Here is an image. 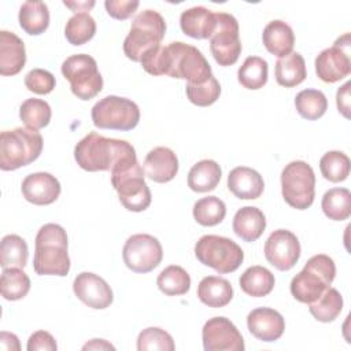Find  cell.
Segmentation results:
<instances>
[{
  "label": "cell",
  "instance_id": "42",
  "mask_svg": "<svg viewBox=\"0 0 351 351\" xmlns=\"http://www.w3.org/2000/svg\"><path fill=\"white\" fill-rule=\"evenodd\" d=\"M188 100L199 107L214 104L221 95V85L213 75L203 84H186L185 88Z\"/></svg>",
  "mask_w": 351,
  "mask_h": 351
},
{
  "label": "cell",
  "instance_id": "21",
  "mask_svg": "<svg viewBox=\"0 0 351 351\" xmlns=\"http://www.w3.org/2000/svg\"><path fill=\"white\" fill-rule=\"evenodd\" d=\"M228 188L237 199L254 200L263 193L265 182L256 170L247 166H237L229 171Z\"/></svg>",
  "mask_w": 351,
  "mask_h": 351
},
{
  "label": "cell",
  "instance_id": "5",
  "mask_svg": "<svg viewBox=\"0 0 351 351\" xmlns=\"http://www.w3.org/2000/svg\"><path fill=\"white\" fill-rule=\"evenodd\" d=\"M165 75L186 80L188 84H203L213 77V71L196 47L173 41L165 47Z\"/></svg>",
  "mask_w": 351,
  "mask_h": 351
},
{
  "label": "cell",
  "instance_id": "16",
  "mask_svg": "<svg viewBox=\"0 0 351 351\" xmlns=\"http://www.w3.org/2000/svg\"><path fill=\"white\" fill-rule=\"evenodd\" d=\"M206 351H243L244 340L236 325L226 317L210 318L202 330Z\"/></svg>",
  "mask_w": 351,
  "mask_h": 351
},
{
  "label": "cell",
  "instance_id": "33",
  "mask_svg": "<svg viewBox=\"0 0 351 351\" xmlns=\"http://www.w3.org/2000/svg\"><path fill=\"white\" fill-rule=\"evenodd\" d=\"M156 285L167 296L185 295L191 288V277L185 269L177 265H170L165 267L158 278Z\"/></svg>",
  "mask_w": 351,
  "mask_h": 351
},
{
  "label": "cell",
  "instance_id": "6",
  "mask_svg": "<svg viewBox=\"0 0 351 351\" xmlns=\"http://www.w3.org/2000/svg\"><path fill=\"white\" fill-rule=\"evenodd\" d=\"M165 33L166 22L159 12L154 10L140 12L133 19L130 32L123 41L126 58L133 62H140L145 52L160 45Z\"/></svg>",
  "mask_w": 351,
  "mask_h": 351
},
{
  "label": "cell",
  "instance_id": "20",
  "mask_svg": "<svg viewBox=\"0 0 351 351\" xmlns=\"http://www.w3.org/2000/svg\"><path fill=\"white\" fill-rule=\"evenodd\" d=\"M143 170L144 174L154 182H169L178 173L177 155L167 147H156L147 154L143 163Z\"/></svg>",
  "mask_w": 351,
  "mask_h": 351
},
{
  "label": "cell",
  "instance_id": "28",
  "mask_svg": "<svg viewBox=\"0 0 351 351\" xmlns=\"http://www.w3.org/2000/svg\"><path fill=\"white\" fill-rule=\"evenodd\" d=\"M274 75L278 85L285 88H293L302 84L306 77V62L299 52H291L289 55L280 58L276 62Z\"/></svg>",
  "mask_w": 351,
  "mask_h": 351
},
{
  "label": "cell",
  "instance_id": "27",
  "mask_svg": "<svg viewBox=\"0 0 351 351\" xmlns=\"http://www.w3.org/2000/svg\"><path fill=\"white\" fill-rule=\"evenodd\" d=\"M222 170L213 159H203L195 163L188 173V186L193 192H210L217 188L221 181Z\"/></svg>",
  "mask_w": 351,
  "mask_h": 351
},
{
  "label": "cell",
  "instance_id": "38",
  "mask_svg": "<svg viewBox=\"0 0 351 351\" xmlns=\"http://www.w3.org/2000/svg\"><path fill=\"white\" fill-rule=\"evenodd\" d=\"M51 107L43 99H26L19 107V118L26 128L38 130L45 128L51 121Z\"/></svg>",
  "mask_w": 351,
  "mask_h": 351
},
{
  "label": "cell",
  "instance_id": "19",
  "mask_svg": "<svg viewBox=\"0 0 351 351\" xmlns=\"http://www.w3.org/2000/svg\"><path fill=\"white\" fill-rule=\"evenodd\" d=\"M247 328L258 340L271 343L282 336L285 321L277 310L270 307H258L247 315Z\"/></svg>",
  "mask_w": 351,
  "mask_h": 351
},
{
  "label": "cell",
  "instance_id": "15",
  "mask_svg": "<svg viewBox=\"0 0 351 351\" xmlns=\"http://www.w3.org/2000/svg\"><path fill=\"white\" fill-rule=\"evenodd\" d=\"M266 261L277 270H291L300 258V243L287 229H277L267 237L263 247Z\"/></svg>",
  "mask_w": 351,
  "mask_h": 351
},
{
  "label": "cell",
  "instance_id": "14",
  "mask_svg": "<svg viewBox=\"0 0 351 351\" xmlns=\"http://www.w3.org/2000/svg\"><path fill=\"white\" fill-rule=\"evenodd\" d=\"M315 73L324 82L333 84L351 73L350 34L337 38L330 48L321 51L315 58Z\"/></svg>",
  "mask_w": 351,
  "mask_h": 351
},
{
  "label": "cell",
  "instance_id": "12",
  "mask_svg": "<svg viewBox=\"0 0 351 351\" xmlns=\"http://www.w3.org/2000/svg\"><path fill=\"white\" fill-rule=\"evenodd\" d=\"M210 51L219 66H232L241 53L239 22L228 12H215V29L210 37Z\"/></svg>",
  "mask_w": 351,
  "mask_h": 351
},
{
  "label": "cell",
  "instance_id": "50",
  "mask_svg": "<svg viewBox=\"0 0 351 351\" xmlns=\"http://www.w3.org/2000/svg\"><path fill=\"white\" fill-rule=\"evenodd\" d=\"M63 4L69 8H71L73 11H80V12H85V11H89L93 5H95V1H82V3H70V1H63Z\"/></svg>",
  "mask_w": 351,
  "mask_h": 351
},
{
  "label": "cell",
  "instance_id": "47",
  "mask_svg": "<svg viewBox=\"0 0 351 351\" xmlns=\"http://www.w3.org/2000/svg\"><path fill=\"white\" fill-rule=\"evenodd\" d=\"M350 86H351V82L347 81L343 86L337 89V93H336L337 110L347 119L350 118Z\"/></svg>",
  "mask_w": 351,
  "mask_h": 351
},
{
  "label": "cell",
  "instance_id": "45",
  "mask_svg": "<svg viewBox=\"0 0 351 351\" xmlns=\"http://www.w3.org/2000/svg\"><path fill=\"white\" fill-rule=\"evenodd\" d=\"M140 3L136 0H106L104 7L107 14L118 21H125L130 18L138 8Z\"/></svg>",
  "mask_w": 351,
  "mask_h": 351
},
{
  "label": "cell",
  "instance_id": "26",
  "mask_svg": "<svg viewBox=\"0 0 351 351\" xmlns=\"http://www.w3.org/2000/svg\"><path fill=\"white\" fill-rule=\"evenodd\" d=\"M197 298L200 302L213 308L225 307L233 298L232 284L222 277L207 276L197 287Z\"/></svg>",
  "mask_w": 351,
  "mask_h": 351
},
{
  "label": "cell",
  "instance_id": "22",
  "mask_svg": "<svg viewBox=\"0 0 351 351\" xmlns=\"http://www.w3.org/2000/svg\"><path fill=\"white\" fill-rule=\"evenodd\" d=\"M26 63V49L22 38L8 30L0 32V74L15 75Z\"/></svg>",
  "mask_w": 351,
  "mask_h": 351
},
{
  "label": "cell",
  "instance_id": "32",
  "mask_svg": "<svg viewBox=\"0 0 351 351\" xmlns=\"http://www.w3.org/2000/svg\"><path fill=\"white\" fill-rule=\"evenodd\" d=\"M321 208L332 221H344L351 215V192L347 188H332L322 196Z\"/></svg>",
  "mask_w": 351,
  "mask_h": 351
},
{
  "label": "cell",
  "instance_id": "9",
  "mask_svg": "<svg viewBox=\"0 0 351 351\" xmlns=\"http://www.w3.org/2000/svg\"><path fill=\"white\" fill-rule=\"evenodd\" d=\"M281 193L296 210L308 208L315 197V174L304 160H292L281 171Z\"/></svg>",
  "mask_w": 351,
  "mask_h": 351
},
{
  "label": "cell",
  "instance_id": "13",
  "mask_svg": "<svg viewBox=\"0 0 351 351\" xmlns=\"http://www.w3.org/2000/svg\"><path fill=\"white\" fill-rule=\"evenodd\" d=\"M122 258L128 269L144 274L152 271L162 262L163 250L156 237L147 233H137L125 241Z\"/></svg>",
  "mask_w": 351,
  "mask_h": 351
},
{
  "label": "cell",
  "instance_id": "8",
  "mask_svg": "<svg viewBox=\"0 0 351 351\" xmlns=\"http://www.w3.org/2000/svg\"><path fill=\"white\" fill-rule=\"evenodd\" d=\"M144 170L138 160L111 171V184L121 204L134 213L144 211L151 204V191L144 181Z\"/></svg>",
  "mask_w": 351,
  "mask_h": 351
},
{
  "label": "cell",
  "instance_id": "3",
  "mask_svg": "<svg viewBox=\"0 0 351 351\" xmlns=\"http://www.w3.org/2000/svg\"><path fill=\"white\" fill-rule=\"evenodd\" d=\"M41 134L30 128H15L0 133V169L16 170L34 162L43 151Z\"/></svg>",
  "mask_w": 351,
  "mask_h": 351
},
{
  "label": "cell",
  "instance_id": "11",
  "mask_svg": "<svg viewBox=\"0 0 351 351\" xmlns=\"http://www.w3.org/2000/svg\"><path fill=\"white\" fill-rule=\"evenodd\" d=\"M62 74L70 82L73 95L81 100H90L103 89V77L96 60L89 55L69 56L62 63Z\"/></svg>",
  "mask_w": 351,
  "mask_h": 351
},
{
  "label": "cell",
  "instance_id": "40",
  "mask_svg": "<svg viewBox=\"0 0 351 351\" xmlns=\"http://www.w3.org/2000/svg\"><path fill=\"white\" fill-rule=\"evenodd\" d=\"M96 33V22L88 12L74 14L66 23L64 36L71 45H82Z\"/></svg>",
  "mask_w": 351,
  "mask_h": 351
},
{
  "label": "cell",
  "instance_id": "4",
  "mask_svg": "<svg viewBox=\"0 0 351 351\" xmlns=\"http://www.w3.org/2000/svg\"><path fill=\"white\" fill-rule=\"evenodd\" d=\"M335 276L336 266L333 259L325 254L314 255L292 278L289 285L291 293L298 302L310 304L325 292L333 282Z\"/></svg>",
  "mask_w": 351,
  "mask_h": 351
},
{
  "label": "cell",
  "instance_id": "36",
  "mask_svg": "<svg viewBox=\"0 0 351 351\" xmlns=\"http://www.w3.org/2000/svg\"><path fill=\"white\" fill-rule=\"evenodd\" d=\"M0 289L5 300L23 299L30 291V278L21 267H5L1 271Z\"/></svg>",
  "mask_w": 351,
  "mask_h": 351
},
{
  "label": "cell",
  "instance_id": "7",
  "mask_svg": "<svg viewBox=\"0 0 351 351\" xmlns=\"http://www.w3.org/2000/svg\"><path fill=\"white\" fill-rule=\"evenodd\" d=\"M195 256L200 263L218 271L228 274L240 267L244 261V252L233 240L217 236H202L195 244Z\"/></svg>",
  "mask_w": 351,
  "mask_h": 351
},
{
  "label": "cell",
  "instance_id": "17",
  "mask_svg": "<svg viewBox=\"0 0 351 351\" xmlns=\"http://www.w3.org/2000/svg\"><path fill=\"white\" fill-rule=\"evenodd\" d=\"M73 291L84 304L96 310L107 308L114 300L112 289L107 281L90 271H82L74 278Z\"/></svg>",
  "mask_w": 351,
  "mask_h": 351
},
{
  "label": "cell",
  "instance_id": "29",
  "mask_svg": "<svg viewBox=\"0 0 351 351\" xmlns=\"http://www.w3.org/2000/svg\"><path fill=\"white\" fill-rule=\"evenodd\" d=\"M19 26L30 36H38L48 29L49 10L44 1H25L18 14Z\"/></svg>",
  "mask_w": 351,
  "mask_h": 351
},
{
  "label": "cell",
  "instance_id": "2",
  "mask_svg": "<svg viewBox=\"0 0 351 351\" xmlns=\"http://www.w3.org/2000/svg\"><path fill=\"white\" fill-rule=\"evenodd\" d=\"M67 245V233L60 225H43L34 240V271L40 276H67L70 271Z\"/></svg>",
  "mask_w": 351,
  "mask_h": 351
},
{
  "label": "cell",
  "instance_id": "44",
  "mask_svg": "<svg viewBox=\"0 0 351 351\" xmlns=\"http://www.w3.org/2000/svg\"><path fill=\"white\" fill-rule=\"evenodd\" d=\"M56 85L55 75L44 69H33L25 75V86L37 95H48Z\"/></svg>",
  "mask_w": 351,
  "mask_h": 351
},
{
  "label": "cell",
  "instance_id": "25",
  "mask_svg": "<svg viewBox=\"0 0 351 351\" xmlns=\"http://www.w3.org/2000/svg\"><path fill=\"white\" fill-rule=\"evenodd\" d=\"M232 226L236 236L247 243H252L258 240L265 232L266 218L258 207L245 206L237 210Z\"/></svg>",
  "mask_w": 351,
  "mask_h": 351
},
{
  "label": "cell",
  "instance_id": "1",
  "mask_svg": "<svg viewBox=\"0 0 351 351\" xmlns=\"http://www.w3.org/2000/svg\"><path fill=\"white\" fill-rule=\"evenodd\" d=\"M132 158H137L132 144L96 132L88 133L74 148L77 165L86 171H111L117 165Z\"/></svg>",
  "mask_w": 351,
  "mask_h": 351
},
{
  "label": "cell",
  "instance_id": "46",
  "mask_svg": "<svg viewBox=\"0 0 351 351\" xmlns=\"http://www.w3.org/2000/svg\"><path fill=\"white\" fill-rule=\"evenodd\" d=\"M53 336L45 330L34 332L27 340V351H56Z\"/></svg>",
  "mask_w": 351,
  "mask_h": 351
},
{
  "label": "cell",
  "instance_id": "41",
  "mask_svg": "<svg viewBox=\"0 0 351 351\" xmlns=\"http://www.w3.org/2000/svg\"><path fill=\"white\" fill-rule=\"evenodd\" d=\"M350 158L341 151H328L319 159L321 174L330 182H341L350 174Z\"/></svg>",
  "mask_w": 351,
  "mask_h": 351
},
{
  "label": "cell",
  "instance_id": "43",
  "mask_svg": "<svg viewBox=\"0 0 351 351\" xmlns=\"http://www.w3.org/2000/svg\"><path fill=\"white\" fill-rule=\"evenodd\" d=\"M176 348L173 337L163 329L151 326L145 328L138 333L137 337V350H159V351H173Z\"/></svg>",
  "mask_w": 351,
  "mask_h": 351
},
{
  "label": "cell",
  "instance_id": "34",
  "mask_svg": "<svg viewBox=\"0 0 351 351\" xmlns=\"http://www.w3.org/2000/svg\"><path fill=\"white\" fill-rule=\"evenodd\" d=\"M308 310L317 321L332 322L343 310V296L336 288L328 287L315 302L308 304Z\"/></svg>",
  "mask_w": 351,
  "mask_h": 351
},
{
  "label": "cell",
  "instance_id": "35",
  "mask_svg": "<svg viewBox=\"0 0 351 351\" xmlns=\"http://www.w3.org/2000/svg\"><path fill=\"white\" fill-rule=\"evenodd\" d=\"M29 250L26 241L18 234H7L1 239L0 244V266L5 267H21L23 269L27 263Z\"/></svg>",
  "mask_w": 351,
  "mask_h": 351
},
{
  "label": "cell",
  "instance_id": "10",
  "mask_svg": "<svg viewBox=\"0 0 351 351\" xmlns=\"http://www.w3.org/2000/svg\"><path fill=\"white\" fill-rule=\"evenodd\" d=\"M90 115L99 129L132 130L140 121V108L130 99L110 95L92 107Z\"/></svg>",
  "mask_w": 351,
  "mask_h": 351
},
{
  "label": "cell",
  "instance_id": "49",
  "mask_svg": "<svg viewBox=\"0 0 351 351\" xmlns=\"http://www.w3.org/2000/svg\"><path fill=\"white\" fill-rule=\"evenodd\" d=\"M110 348L114 350V346L107 343L103 339H93L82 347V350H110Z\"/></svg>",
  "mask_w": 351,
  "mask_h": 351
},
{
  "label": "cell",
  "instance_id": "31",
  "mask_svg": "<svg viewBox=\"0 0 351 351\" xmlns=\"http://www.w3.org/2000/svg\"><path fill=\"white\" fill-rule=\"evenodd\" d=\"M269 66L263 58L248 56L237 71V80L245 89L256 90L267 82Z\"/></svg>",
  "mask_w": 351,
  "mask_h": 351
},
{
  "label": "cell",
  "instance_id": "37",
  "mask_svg": "<svg viewBox=\"0 0 351 351\" xmlns=\"http://www.w3.org/2000/svg\"><path fill=\"white\" fill-rule=\"evenodd\" d=\"M295 107L302 118L315 121L326 112L328 100L318 89H303L295 97Z\"/></svg>",
  "mask_w": 351,
  "mask_h": 351
},
{
  "label": "cell",
  "instance_id": "48",
  "mask_svg": "<svg viewBox=\"0 0 351 351\" xmlns=\"http://www.w3.org/2000/svg\"><path fill=\"white\" fill-rule=\"evenodd\" d=\"M0 347H1V350H5V351H8V350L19 351L21 350L18 337L14 333H8V332L0 333Z\"/></svg>",
  "mask_w": 351,
  "mask_h": 351
},
{
  "label": "cell",
  "instance_id": "23",
  "mask_svg": "<svg viewBox=\"0 0 351 351\" xmlns=\"http://www.w3.org/2000/svg\"><path fill=\"white\" fill-rule=\"evenodd\" d=\"M180 26L182 33L192 38H210L215 29V12L202 5L188 8L180 16Z\"/></svg>",
  "mask_w": 351,
  "mask_h": 351
},
{
  "label": "cell",
  "instance_id": "18",
  "mask_svg": "<svg viewBox=\"0 0 351 351\" xmlns=\"http://www.w3.org/2000/svg\"><path fill=\"white\" fill-rule=\"evenodd\" d=\"M21 191L29 203L36 206H48L59 197L62 188L55 176L45 171H38L25 177Z\"/></svg>",
  "mask_w": 351,
  "mask_h": 351
},
{
  "label": "cell",
  "instance_id": "24",
  "mask_svg": "<svg viewBox=\"0 0 351 351\" xmlns=\"http://www.w3.org/2000/svg\"><path fill=\"white\" fill-rule=\"evenodd\" d=\"M265 48L274 56L284 58L293 49L295 34L292 27L281 19L270 21L262 33Z\"/></svg>",
  "mask_w": 351,
  "mask_h": 351
},
{
  "label": "cell",
  "instance_id": "39",
  "mask_svg": "<svg viewBox=\"0 0 351 351\" xmlns=\"http://www.w3.org/2000/svg\"><path fill=\"white\" fill-rule=\"evenodd\" d=\"M226 215L225 203L217 196L202 197L193 204V218L202 226H215Z\"/></svg>",
  "mask_w": 351,
  "mask_h": 351
},
{
  "label": "cell",
  "instance_id": "30",
  "mask_svg": "<svg viewBox=\"0 0 351 351\" xmlns=\"http://www.w3.org/2000/svg\"><path fill=\"white\" fill-rule=\"evenodd\" d=\"M274 274L263 266L248 267L239 280L240 288L244 293L252 298H263L269 295L274 288Z\"/></svg>",
  "mask_w": 351,
  "mask_h": 351
}]
</instances>
